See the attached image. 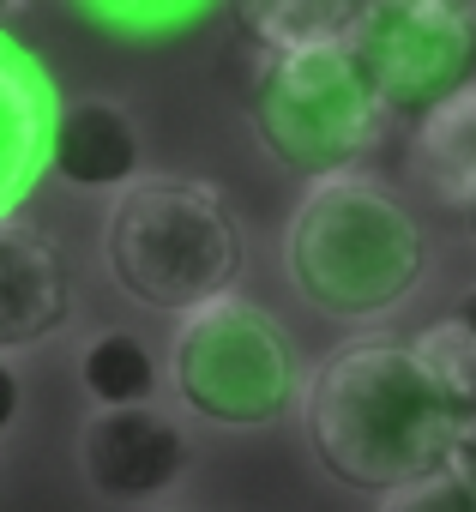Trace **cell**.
Instances as JSON below:
<instances>
[{
    "label": "cell",
    "mask_w": 476,
    "mask_h": 512,
    "mask_svg": "<svg viewBox=\"0 0 476 512\" xmlns=\"http://www.w3.org/2000/svg\"><path fill=\"white\" fill-rule=\"evenodd\" d=\"M410 157L428 175V187L464 211V199L476 193V79L440 103L422 127H410Z\"/></svg>",
    "instance_id": "obj_11"
},
{
    "label": "cell",
    "mask_w": 476,
    "mask_h": 512,
    "mask_svg": "<svg viewBox=\"0 0 476 512\" xmlns=\"http://www.w3.org/2000/svg\"><path fill=\"white\" fill-rule=\"evenodd\" d=\"M49 175L61 187H73V193H115L121 199L133 181L151 175L139 121L115 97H73V103H61Z\"/></svg>",
    "instance_id": "obj_10"
},
{
    "label": "cell",
    "mask_w": 476,
    "mask_h": 512,
    "mask_svg": "<svg viewBox=\"0 0 476 512\" xmlns=\"http://www.w3.org/2000/svg\"><path fill=\"white\" fill-rule=\"evenodd\" d=\"M464 229H470V241H476V193L464 199Z\"/></svg>",
    "instance_id": "obj_20"
},
{
    "label": "cell",
    "mask_w": 476,
    "mask_h": 512,
    "mask_svg": "<svg viewBox=\"0 0 476 512\" xmlns=\"http://www.w3.org/2000/svg\"><path fill=\"white\" fill-rule=\"evenodd\" d=\"M79 470L103 500L145 506V500H163L181 488V476L193 470V440L157 404L91 410V422L79 434Z\"/></svg>",
    "instance_id": "obj_7"
},
{
    "label": "cell",
    "mask_w": 476,
    "mask_h": 512,
    "mask_svg": "<svg viewBox=\"0 0 476 512\" xmlns=\"http://www.w3.org/2000/svg\"><path fill=\"white\" fill-rule=\"evenodd\" d=\"M350 61L386 121L422 127L476 79V31L464 0H374L356 19Z\"/></svg>",
    "instance_id": "obj_6"
},
{
    "label": "cell",
    "mask_w": 476,
    "mask_h": 512,
    "mask_svg": "<svg viewBox=\"0 0 476 512\" xmlns=\"http://www.w3.org/2000/svg\"><path fill=\"white\" fill-rule=\"evenodd\" d=\"M452 320H458L464 332H476V284H470V290H464V296L452 302Z\"/></svg>",
    "instance_id": "obj_19"
},
{
    "label": "cell",
    "mask_w": 476,
    "mask_h": 512,
    "mask_svg": "<svg viewBox=\"0 0 476 512\" xmlns=\"http://www.w3.org/2000/svg\"><path fill=\"white\" fill-rule=\"evenodd\" d=\"M103 260L115 290L145 308L187 320L242 278L248 241L229 199L199 175H145L103 217Z\"/></svg>",
    "instance_id": "obj_3"
},
{
    "label": "cell",
    "mask_w": 476,
    "mask_h": 512,
    "mask_svg": "<svg viewBox=\"0 0 476 512\" xmlns=\"http://www.w3.org/2000/svg\"><path fill=\"white\" fill-rule=\"evenodd\" d=\"M55 121H61V91L49 67L13 31H0V223H19L25 199L49 175Z\"/></svg>",
    "instance_id": "obj_8"
},
{
    "label": "cell",
    "mask_w": 476,
    "mask_h": 512,
    "mask_svg": "<svg viewBox=\"0 0 476 512\" xmlns=\"http://www.w3.org/2000/svg\"><path fill=\"white\" fill-rule=\"evenodd\" d=\"M302 428L314 464L350 488L392 500L410 482L446 470L458 416L410 356V344H350L332 350L302 392Z\"/></svg>",
    "instance_id": "obj_1"
},
{
    "label": "cell",
    "mask_w": 476,
    "mask_h": 512,
    "mask_svg": "<svg viewBox=\"0 0 476 512\" xmlns=\"http://www.w3.org/2000/svg\"><path fill=\"white\" fill-rule=\"evenodd\" d=\"M464 19H470V31H476V0H464Z\"/></svg>",
    "instance_id": "obj_22"
},
{
    "label": "cell",
    "mask_w": 476,
    "mask_h": 512,
    "mask_svg": "<svg viewBox=\"0 0 476 512\" xmlns=\"http://www.w3.org/2000/svg\"><path fill=\"white\" fill-rule=\"evenodd\" d=\"M169 386L181 410L211 428H272L302 404L308 374L296 362V344L260 302L223 296L175 326Z\"/></svg>",
    "instance_id": "obj_5"
},
{
    "label": "cell",
    "mask_w": 476,
    "mask_h": 512,
    "mask_svg": "<svg viewBox=\"0 0 476 512\" xmlns=\"http://www.w3.org/2000/svg\"><path fill=\"white\" fill-rule=\"evenodd\" d=\"M19 410H25V380H19L13 356H0V434L19 422Z\"/></svg>",
    "instance_id": "obj_17"
},
{
    "label": "cell",
    "mask_w": 476,
    "mask_h": 512,
    "mask_svg": "<svg viewBox=\"0 0 476 512\" xmlns=\"http://www.w3.org/2000/svg\"><path fill=\"white\" fill-rule=\"evenodd\" d=\"M446 470H452L458 482H470V488H476V422H458L452 452H446Z\"/></svg>",
    "instance_id": "obj_18"
},
{
    "label": "cell",
    "mask_w": 476,
    "mask_h": 512,
    "mask_svg": "<svg viewBox=\"0 0 476 512\" xmlns=\"http://www.w3.org/2000/svg\"><path fill=\"white\" fill-rule=\"evenodd\" d=\"M260 55H302V49H344L356 37V0H278V7L242 13Z\"/></svg>",
    "instance_id": "obj_12"
},
{
    "label": "cell",
    "mask_w": 476,
    "mask_h": 512,
    "mask_svg": "<svg viewBox=\"0 0 476 512\" xmlns=\"http://www.w3.org/2000/svg\"><path fill=\"white\" fill-rule=\"evenodd\" d=\"M284 266L314 314L380 320L416 296L428 272V235L392 187L374 175H338L308 187L290 211Z\"/></svg>",
    "instance_id": "obj_2"
},
{
    "label": "cell",
    "mask_w": 476,
    "mask_h": 512,
    "mask_svg": "<svg viewBox=\"0 0 476 512\" xmlns=\"http://www.w3.org/2000/svg\"><path fill=\"white\" fill-rule=\"evenodd\" d=\"M79 386L91 392L97 410H139L157 398V356L133 332H97L79 356Z\"/></svg>",
    "instance_id": "obj_13"
},
{
    "label": "cell",
    "mask_w": 476,
    "mask_h": 512,
    "mask_svg": "<svg viewBox=\"0 0 476 512\" xmlns=\"http://www.w3.org/2000/svg\"><path fill=\"white\" fill-rule=\"evenodd\" d=\"M410 356L422 362V374L434 380V392L446 398V410L458 422H476V332H464L452 314L422 326L410 338Z\"/></svg>",
    "instance_id": "obj_14"
},
{
    "label": "cell",
    "mask_w": 476,
    "mask_h": 512,
    "mask_svg": "<svg viewBox=\"0 0 476 512\" xmlns=\"http://www.w3.org/2000/svg\"><path fill=\"white\" fill-rule=\"evenodd\" d=\"M380 512H476V488L452 470H434L428 482H410L392 500H380Z\"/></svg>",
    "instance_id": "obj_16"
},
{
    "label": "cell",
    "mask_w": 476,
    "mask_h": 512,
    "mask_svg": "<svg viewBox=\"0 0 476 512\" xmlns=\"http://www.w3.org/2000/svg\"><path fill=\"white\" fill-rule=\"evenodd\" d=\"M79 19L115 31L121 43H169L175 31L211 19V7H193V0H103V7H79Z\"/></svg>",
    "instance_id": "obj_15"
},
{
    "label": "cell",
    "mask_w": 476,
    "mask_h": 512,
    "mask_svg": "<svg viewBox=\"0 0 476 512\" xmlns=\"http://www.w3.org/2000/svg\"><path fill=\"white\" fill-rule=\"evenodd\" d=\"M248 127L284 175H302L320 187V181L356 175L386 115L344 43V49H302V55H254Z\"/></svg>",
    "instance_id": "obj_4"
},
{
    "label": "cell",
    "mask_w": 476,
    "mask_h": 512,
    "mask_svg": "<svg viewBox=\"0 0 476 512\" xmlns=\"http://www.w3.org/2000/svg\"><path fill=\"white\" fill-rule=\"evenodd\" d=\"M13 13H19V7H0V31H7V25H13Z\"/></svg>",
    "instance_id": "obj_21"
},
{
    "label": "cell",
    "mask_w": 476,
    "mask_h": 512,
    "mask_svg": "<svg viewBox=\"0 0 476 512\" xmlns=\"http://www.w3.org/2000/svg\"><path fill=\"white\" fill-rule=\"evenodd\" d=\"M73 320V266L49 229L0 223V356L49 344Z\"/></svg>",
    "instance_id": "obj_9"
}]
</instances>
